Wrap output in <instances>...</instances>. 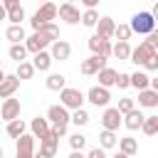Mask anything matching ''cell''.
<instances>
[{"label": "cell", "mask_w": 158, "mask_h": 158, "mask_svg": "<svg viewBox=\"0 0 158 158\" xmlns=\"http://www.w3.org/2000/svg\"><path fill=\"white\" fill-rule=\"evenodd\" d=\"M128 86H136L138 91H143L151 86V77L146 72H133V74H128Z\"/></svg>", "instance_id": "cell-20"}, {"label": "cell", "mask_w": 158, "mask_h": 158, "mask_svg": "<svg viewBox=\"0 0 158 158\" xmlns=\"http://www.w3.org/2000/svg\"><path fill=\"white\" fill-rule=\"evenodd\" d=\"M143 118H146V116H143V114H141L138 109H131L128 114H123V121H121V123H123V126H126L128 131H136V128H141Z\"/></svg>", "instance_id": "cell-18"}, {"label": "cell", "mask_w": 158, "mask_h": 158, "mask_svg": "<svg viewBox=\"0 0 158 158\" xmlns=\"http://www.w3.org/2000/svg\"><path fill=\"white\" fill-rule=\"evenodd\" d=\"M40 35H44L49 42H54V40H59V27L54 25V22H47V25H42L40 30H37Z\"/></svg>", "instance_id": "cell-30"}, {"label": "cell", "mask_w": 158, "mask_h": 158, "mask_svg": "<svg viewBox=\"0 0 158 158\" xmlns=\"http://www.w3.org/2000/svg\"><path fill=\"white\" fill-rule=\"evenodd\" d=\"M47 121H52L54 126H67V123H69V111H67L62 104H54V106H49V111H47Z\"/></svg>", "instance_id": "cell-8"}, {"label": "cell", "mask_w": 158, "mask_h": 158, "mask_svg": "<svg viewBox=\"0 0 158 158\" xmlns=\"http://www.w3.org/2000/svg\"><path fill=\"white\" fill-rule=\"evenodd\" d=\"M69 146H72V151H81V148L86 146V136H81V133L69 136Z\"/></svg>", "instance_id": "cell-38"}, {"label": "cell", "mask_w": 158, "mask_h": 158, "mask_svg": "<svg viewBox=\"0 0 158 158\" xmlns=\"http://www.w3.org/2000/svg\"><path fill=\"white\" fill-rule=\"evenodd\" d=\"M104 67H106V59H104V57H99V54H91L89 59H84V62H81V67H79V69H81V74H96V72H99V69H104Z\"/></svg>", "instance_id": "cell-14"}, {"label": "cell", "mask_w": 158, "mask_h": 158, "mask_svg": "<svg viewBox=\"0 0 158 158\" xmlns=\"http://www.w3.org/2000/svg\"><path fill=\"white\" fill-rule=\"evenodd\" d=\"M96 74H99V86H104V89L114 86V79H116V69H111V67H104V69H99Z\"/></svg>", "instance_id": "cell-22"}, {"label": "cell", "mask_w": 158, "mask_h": 158, "mask_svg": "<svg viewBox=\"0 0 158 158\" xmlns=\"http://www.w3.org/2000/svg\"><path fill=\"white\" fill-rule=\"evenodd\" d=\"M5 10H12V7H20V0H0Z\"/></svg>", "instance_id": "cell-44"}, {"label": "cell", "mask_w": 158, "mask_h": 158, "mask_svg": "<svg viewBox=\"0 0 158 158\" xmlns=\"http://www.w3.org/2000/svg\"><path fill=\"white\" fill-rule=\"evenodd\" d=\"M111 54H114L116 59H121V62H128V54H131V44H128V42H116V44L111 47Z\"/></svg>", "instance_id": "cell-25"}, {"label": "cell", "mask_w": 158, "mask_h": 158, "mask_svg": "<svg viewBox=\"0 0 158 158\" xmlns=\"http://www.w3.org/2000/svg\"><path fill=\"white\" fill-rule=\"evenodd\" d=\"M35 74V67H32V62H20L17 64V72H15V77L22 81V79H30Z\"/></svg>", "instance_id": "cell-32"}, {"label": "cell", "mask_w": 158, "mask_h": 158, "mask_svg": "<svg viewBox=\"0 0 158 158\" xmlns=\"http://www.w3.org/2000/svg\"><path fill=\"white\" fill-rule=\"evenodd\" d=\"M69 158H86V156H84L81 151H72V153H69Z\"/></svg>", "instance_id": "cell-47"}, {"label": "cell", "mask_w": 158, "mask_h": 158, "mask_svg": "<svg viewBox=\"0 0 158 158\" xmlns=\"http://www.w3.org/2000/svg\"><path fill=\"white\" fill-rule=\"evenodd\" d=\"M143 67H146V69H151V72H156V69H158V54H156V57H151Z\"/></svg>", "instance_id": "cell-42"}, {"label": "cell", "mask_w": 158, "mask_h": 158, "mask_svg": "<svg viewBox=\"0 0 158 158\" xmlns=\"http://www.w3.org/2000/svg\"><path fill=\"white\" fill-rule=\"evenodd\" d=\"M114 158H131V156H126V153H121V151H118V153H116Z\"/></svg>", "instance_id": "cell-49"}, {"label": "cell", "mask_w": 158, "mask_h": 158, "mask_svg": "<svg viewBox=\"0 0 158 158\" xmlns=\"http://www.w3.org/2000/svg\"><path fill=\"white\" fill-rule=\"evenodd\" d=\"M116 131H101L99 133V148H114L116 146Z\"/></svg>", "instance_id": "cell-29"}, {"label": "cell", "mask_w": 158, "mask_h": 158, "mask_svg": "<svg viewBox=\"0 0 158 158\" xmlns=\"http://www.w3.org/2000/svg\"><path fill=\"white\" fill-rule=\"evenodd\" d=\"M59 99H62L64 109H81V104H84V94L79 89H72V86H64L59 91Z\"/></svg>", "instance_id": "cell-3"}, {"label": "cell", "mask_w": 158, "mask_h": 158, "mask_svg": "<svg viewBox=\"0 0 158 158\" xmlns=\"http://www.w3.org/2000/svg\"><path fill=\"white\" fill-rule=\"evenodd\" d=\"M146 44H151V47L156 49V47H158V35H156V32H151V35H148V40H146Z\"/></svg>", "instance_id": "cell-45"}, {"label": "cell", "mask_w": 158, "mask_h": 158, "mask_svg": "<svg viewBox=\"0 0 158 158\" xmlns=\"http://www.w3.org/2000/svg\"><path fill=\"white\" fill-rule=\"evenodd\" d=\"M94 27H96V35H99V37H104V40H109V37H114V30H116V22H114L111 17H99V22H96Z\"/></svg>", "instance_id": "cell-17"}, {"label": "cell", "mask_w": 158, "mask_h": 158, "mask_svg": "<svg viewBox=\"0 0 158 158\" xmlns=\"http://www.w3.org/2000/svg\"><path fill=\"white\" fill-rule=\"evenodd\" d=\"M25 57H27L25 44H12V47H10V59H15V62L20 64V62H25Z\"/></svg>", "instance_id": "cell-33"}, {"label": "cell", "mask_w": 158, "mask_h": 158, "mask_svg": "<svg viewBox=\"0 0 158 158\" xmlns=\"http://www.w3.org/2000/svg\"><path fill=\"white\" fill-rule=\"evenodd\" d=\"M118 151L126 153V156H133V153H138V141L131 138V136H126V138L118 141Z\"/></svg>", "instance_id": "cell-26"}, {"label": "cell", "mask_w": 158, "mask_h": 158, "mask_svg": "<svg viewBox=\"0 0 158 158\" xmlns=\"http://www.w3.org/2000/svg\"><path fill=\"white\" fill-rule=\"evenodd\" d=\"M99 22V12H96V7L94 10H86L84 15H81V25H86V27H94Z\"/></svg>", "instance_id": "cell-35"}, {"label": "cell", "mask_w": 158, "mask_h": 158, "mask_svg": "<svg viewBox=\"0 0 158 158\" xmlns=\"http://www.w3.org/2000/svg\"><path fill=\"white\" fill-rule=\"evenodd\" d=\"M20 89V79L15 74H5V79L0 81V99H10L15 96V91Z\"/></svg>", "instance_id": "cell-10"}, {"label": "cell", "mask_w": 158, "mask_h": 158, "mask_svg": "<svg viewBox=\"0 0 158 158\" xmlns=\"http://www.w3.org/2000/svg\"><path fill=\"white\" fill-rule=\"evenodd\" d=\"M32 153H35V136L22 133L17 138V158H32Z\"/></svg>", "instance_id": "cell-11"}, {"label": "cell", "mask_w": 158, "mask_h": 158, "mask_svg": "<svg viewBox=\"0 0 158 158\" xmlns=\"http://www.w3.org/2000/svg\"><path fill=\"white\" fill-rule=\"evenodd\" d=\"M89 49H91L94 54L104 57V59H109V57H111V42H109V40H104V37H99V35L89 37Z\"/></svg>", "instance_id": "cell-5"}, {"label": "cell", "mask_w": 158, "mask_h": 158, "mask_svg": "<svg viewBox=\"0 0 158 158\" xmlns=\"http://www.w3.org/2000/svg\"><path fill=\"white\" fill-rule=\"evenodd\" d=\"M2 20H7V10H5L2 2H0V22H2Z\"/></svg>", "instance_id": "cell-48"}, {"label": "cell", "mask_w": 158, "mask_h": 158, "mask_svg": "<svg viewBox=\"0 0 158 158\" xmlns=\"http://www.w3.org/2000/svg\"><path fill=\"white\" fill-rule=\"evenodd\" d=\"M47 44H52L44 35H40V32H35V35H30V37H25V49L27 52H32V54H37V52H44V47Z\"/></svg>", "instance_id": "cell-6"}, {"label": "cell", "mask_w": 158, "mask_h": 158, "mask_svg": "<svg viewBox=\"0 0 158 158\" xmlns=\"http://www.w3.org/2000/svg\"><path fill=\"white\" fill-rule=\"evenodd\" d=\"M0 118L5 121H12V118H20V99H5L2 106H0Z\"/></svg>", "instance_id": "cell-7"}, {"label": "cell", "mask_w": 158, "mask_h": 158, "mask_svg": "<svg viewBox=\"0 0 158 158\" xmlns=\"http://www.w3.org/2000/svg\"><path fill=\"white\" fill-rule=\"evenodd\" d=\"M44 84H47V89H49V91H62V89L67 86V79H64L62 74H49Z\"/></svg>", "instance_id": "cell-27"}, {"label": "cell", "mask_w": 158, "mask_h": 158, "mask_svg": "<svg viewBox=\"0 0 158 158\" xmlns=\"http://www.w3.org/2000/svg\"><path fill=\"white\" fill-rule=\"evenodd\" d=\"M114 37H118V42H128V37H131V27H128V25H116Z\"/></svg>", "instance_id": "cell-37"}, {"label": "cell", "mask_w": 158, "mask_h": 158, "mask_svg": "<svg viewBox=\"0 0 158 158\" xmlns=\"http://www.w3.org/2000/svg\"><path fill=\"white\" fill-rule=\"evenodd\" d=\"M69 54H72V44H69V42H64V40H54V42H52V52H49L52 62H54V59L64 62V59H69Z\"/></svg>", "instance_id": "cell-12"}, {"label": "cell", "mask_w": 158, "mask_h": 158, "mask_svg": "<svg viewBox=\"0 0 158 158\" xmlns=\"http://www.w3.org/2000/svg\"><path fill=\"white\" fill-rule=\"evenodd\" d=\"M114 84H116L118 89H128V74H123V72H116V79H114Z\"/></svg>", "instance_id": "cell-40"}, {"label": "cell", "mask_w": 158, "mask_h": 158, "mask_svg": "<svg viewBox=\"0 0 158 158\" xmlns=\"http://www.w3.org/2000/svg\"><path fill=\"white\" fill-rule=\"evenodd\" d=\"M131 109H136L133 106V99H128V96H123V99H118V106H116V111L123 116V114H128Z\"/></svg>", "instance_id": "cell-39"}, {"label": "cell", "mask_w": 158, "mask_h": 158, "mask_svg": "<svg viewBox=\"0 0 158 158\" xmlns=\"http://www.w3.org/2000/svg\"><path fill=\"white\" fill-rule=\"evenodd\" d=\"M138 106H146V109L158 106V91H153V89H143V91H138Z\"/></svg>", "instance_id": "cell-21"}, {"label": "cell", "mask_w": 158, "mask_h": 158, "mask_svg": "<svg viewBox=\"0 0 158 158\" xmlns=\"http://www.w3.org/2000/svg\"><path fill=\"white\" fill-rule=\"evenodd\" d=\"M32 67L40 69V72H47V69L52 67V57H49V52H37L35 59H32Z\"/></svg>", "instance_id": "cell-24"}, {"label": "cell", "mask_w": 158, "mask_h": 158, "mask_svg": "<svg viewBox=\"0 0 158 158\" xmlns=\"http://www.w3.org/2000/svg\"><path fill=\"white\" fill-rule=\"evenodd\" d=\"M0 158H2V148H0Z\"/></svg>", "instance_id": "cell-52"}, {"label": "cell", "mask_w": 158, "mask_h": 158, "mask_svg": "<svg viewBox=\"0 0 158 158\" xmlns=\"http://www.w3.org/2000/svg\"><path fill=\"white\" fill-rule=\"evenodd\" d=\"M49 131H52V133H54V136H57V138H62V136H64V133H67V126H52V128H49Z\"/></svg>", "instance_id": "cell-43"}, {"label": "cell", "mask_w": 158, "mask_h": 158, "mask_svg": "<svg viewBox=\"0 0 158 158\" xmlns=\"http://www.w3.org/2000/svg\"><path fill=\"white\" fill-rule=\"evenodd\" d=\"M101 123H104V131H116L121 126V114L116 109H106L101 116Z\"/></svg>", "instance_id": "cell-16"}, {"label": "cell", "mask_w": 158, "mask_h": 158, "mask_svg": "<svg viewBox=\"0 0 158 158\" xmlns=\"http://www.w3.org/2000/svg\"><path fill=\"white\" fill-rule=\"evenodd\" d=\"M84 5H86V10H94L96 5H99V0H81Z\"/></svg>", "instance_id": "cell-46"}, {"label": "cell", "mask_w": 158, "mask_h": 158, "mask_svg": "<svg viewBox=\"0 0 158 158\" xmlns=\"http://www.w3.org/2000/svg\"><path fill=\"white\" fill-rule=\"evenodd\" d=\"M30 128H32V136L42 141V138L49 133V121H47V118H42V116H35V118H32V123H30Z\"/></svg>", "instance_id": "cell-19"}, {"label": "cell", "mask_w": 158, "mask_h": 158, "mask_svg": "<svg viewBox=\"0 0 158 158\" xmlns=\"http://www.w3.org/2000/svg\"><path fill=\"white\" fill-rule=\"evenodd\" d=\"M86 99H89L94 106H106V104L111 101V94H109V89H104V86H91L89 94H86Z\"/></svg>", "instance_id": "cell-13"}, {"label": "cell", "mask_w": 158, "mask_h": 158, "mask_svg": "<svg viewBox=\"0 0 158 158\" xmlns=\"http://www.w3.org/2000/svg\"><path fill=\"white\" fill-rule=\"evenodd\" d=\"M64 2H72V5H74V0H64Z\"/></svg>", "instance_id": "cell-51"}, {"label": "cell", "mask_w": 158, "mask_h": 158, "mask_svg": "<svg viewBox=\"0 0 158 158\" xmlns=\"http://www.w3.org/2000/svg\"><path fill=\"white\" fill-rule=\"evenodd\" d=\"M69 121H74L77 126H84V123H89V114L84 109H74V114L69 116Z\"/></svg>", "instance_id": "cell-36"}, {"label": "cell", "mask_w": 158, "mask_h": 158, "mask_svg": "<svg viewBox=\"0 0 158 158\" xmlns=\"http://www.w3.org/2000/svg\"><path fill=\"white\" fill-rule=\"evenodd\" d=\"M5 79V72H2V64H0V81Z\"/></svg>", "instance_id": "cell-50"}, {"label": "cell", "mask_w": 158, "mask_h": 158, "mask_svg": "<svg viewBox=\"0 0 158 158\" xmlns=\"http://www.w3.org/2000/svg\"><path fill=\"white\" fill-rule=\"evenodd\" d=\"M57 17V5H52V2H42V7L32 15V20H30V25L35 27V32L42 27V25H47V22H52Z\"/></svg>", "instance_id": "cell-2"}, {"label": "cell", "mask_w": 158, "mask_h": 158, "mask_svg": "<svg viewBox=\"0 0 158 158\" xmlns=\"http://www.w3.org/2000/svg\"><path fill=\"white\" fill-rule=\"evenodd\" d=\"M131 32H138V35H151L156 30V17L151 12H136L131 17Z\"/></svg>", "instance_id": "cell-1"}, {"label": "cell", "mask_w": 158, "mask_h": 158, "mask_svg": "<svg viewBox=\"0 0 158 158\" xmlns=\"http://www.w3.org/2000/svg\"><path fill=\"white\" fill-rule=\"evenodd\" d=\"M57 15L67 22V25H77L79 20H81V15H79V10L72 5V2H62L59 7H57Z\"/></svg>", "instance_id": "cell-9"}, {"label": "cell", "mask_w": 158, "mask_h": 158, "mask_svg": "<svg viewBox=\"0 0 158 158\" xmlns=\"http://www.w3.org/2000/svg\"><path fill=\"white\" fill-rule=\"evenodd\" d=\"M22 133H25V121H22V118H12V121H7V136L20 138Z\"/></svg>", "instance_id": "cell-28"}, {"label": "cell", "mask_w": 158, "mask_h": 158, "mask_svg": "<svg viewBox=\"0 0 158 158\" xmlns=\"http://www.w3.org/2000/svg\"><path fill=\"white\" fill-rule=\"evenodd\" d=\"M5 37H7L12 44H22V42H25V30H22V25H10L7 32H5Z\"/></svg>", "instance_id": "cell-23"}, {"label": "cell", "mask_w": 158, "mask_h": 158, "mask_svg": "<svg viewBox=\"0 0 158 158\" xmlns=\"http://www.w3.org/2000/svg\"><path fill=\"white\" fill-rule=\"evenodd\" d=\"M151 57H156V49L151 47V44H146V42H141L136 49H131V54H128V62H133L136 67L138 64H146Z\"/></svg>", "instance_id": "cell-4"}, {"label": "cell", "mask_w": 158, "mask_h": 158, "mask_svg": "<svg viewBox=\"0 0 158 158\" xmlns=\"http://www.w3.org/2000/svg\"><path fill=\"white\" fill-rule=\"evenodd\" d=\"M86 158H106V153H104V148H91L86 153Z\"/></svg>", "instance_id": "cell-41"}, {"label": "cell", "mask_w": 158, "mask_h": 158, "mask_svg": "<svg viewBox=\"0 0 158 158\" xmlns=\"http://www.w3.org/2000/svg\"><path fill=\"white\" fill-rule=\"evenodd\" d=\"M7 20H10L12 25H22V20H25V10H22V5H20V7L7 10Z\"/></svg>", "instance_id": "cell-34"}, {"label": "cell", "mask_w": 158, "mask_h": 158, "mask_svg": "<svg viewBox=\"0 0 158 158\" xmlns=\"http://www.w3.org/2000/svg\"><path fill=\"white\" fill-rule=\"evenodd\" d=\"M42 2H47V0H42Z\"/></svg>", "instance_id": "cell-53"}, {"label": "cell", "mask_w": 158, "mask_h": 158, "mask_svg": "<svg viewBox=\"0 0 158 158\" xmlns=\"http://www.w3.org/2000/svg\"><path fill=\"white\" fill-rule=\"evenodd\" d=\"M141 128H143L146 136H156L158 133V116H146L143 123H141Z\"/></svg>", "instance_id": "cell-31"}, {"label": "cell", "mask_w": 158, "mask_h": 158, "mask_svg": "<svg viewBox=\"0 0 158 158\" xmlns=\"http://www.w3.org/2000/svg\"><path fill=\"white\" fill-rule=\"evenodd\" d=\"M57 148H59V138H57V136H54V133L49 131V133H47V136H44V138L40 141V151H42L44 156L54 158V156H57Z\"/></svg>", "instance_id": "cell-15"}]
</instances>
